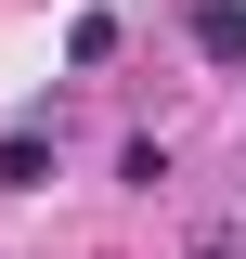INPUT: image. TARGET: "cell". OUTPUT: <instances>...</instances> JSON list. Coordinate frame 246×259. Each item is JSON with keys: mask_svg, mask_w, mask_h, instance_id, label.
Segmentation results:
<instances>
[{"mask_svg": "<svg viewBox=\"0 0 246 259\" xmlns=\"http://www.w3.org/2000/svg\"><path fill=\"white\" fill-rule=\"evenodd\" d=\"M182 26H194V52H208V65H246V0H194Z\"/></svg>", "mask_w": 246, "mask_h": 259, "instance_id": "6da1fadb", "label": "cell"}, {"mask_svg": "<svg viewBox=\"0 0 246 259\" xmlns=\"http://www.w3.org/2000/svg\"><path fill=\"white\" fill-rule=\"evenodd\" d=\"M52 182V130H0V194H39Z\"/></svg>", "mask_w": 246, "mask_h": 259, "instance_id": "7a4b0ae2", "label": "cell"}]
</instances>
